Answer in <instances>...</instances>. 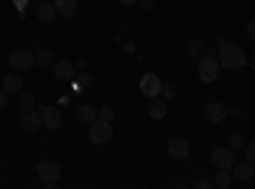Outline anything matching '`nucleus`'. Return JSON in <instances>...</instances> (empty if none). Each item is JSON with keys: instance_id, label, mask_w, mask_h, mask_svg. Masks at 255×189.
<instances>
[{"instance_id": "nucleus-18", "label": "nucleus", "mask_w": 255, "mask_h": 189, "mask_svg": "<svg viewBox=\"0 0 255 189\" xmlns=\"http://www.w3.org/2000/svg\"><path fill=\"white\" fill-rule=\"evenodd\" d=\"M77 115H79V120H84V123H92V120L100 118V108H95V105H90V102H84V105H79Z\"/></svg>"}, {"instance_id": "nucleus-15", "label": "nucleus", "mask_w": 255, "mask_h": 189, "mask_svg": "<svg viewBox=\"0 0 255 189\" xmlns=\"http://www.w3.org/2000/svg\"><path fill=\"white\" fill-rule=\"evenodd\" d=\"M51 72H54V77L61 79V82H67V79L74 77V67L69 64V61H54V64H51Z\"/></svg>"}, {"instance_id": "nucleus-5", "label": "nucleus", "mask_w": 255, "mask_h": 189, "mask_svg": "<svg viewBox=\"0 0 255 189\" xmlns=\"http://www.w3.org/2000/svg\"><path fill=\"white\" fill-rule=\"evenodd\" d=\"M212 164L217 166V169H232V164H235V151L230 149V146H225V149H215L212 151Z\"/></svg>"}, {"instance_id": "nucleus-17", "label": "nucleus", "mask_w": 255, "mask_h": 189, "mask_svg": "<svg viewBox=\"0 0 255 189\" xmlns=\"http://www.w3.org/2000/svg\"><path fill=\"white\" fill-rule=\"evenodd\" d=\"M36 15H38L41 23H51V20H54L59 13H56L54 3H38V5H36Z\"/></svg>"}, {"instance_id": "nucleus-30", "label": "nucleus", "mask_w": 255, "mask_h": 189, "mask_svg": "<svg viewBox=\"0 0 255 189\" xmlns=\"http://www.w3.org/2000/svg\"><path fill=\"white\" fill-rule=\"evenodd\" d=\"M207 187H215V182L212 179H199L197 182V189H207Z\"/></svg>"}, {"instance_id": "nucleus-35", "label": "nucleus", "mask_w": 255, "mask_h": 189, "mask_svg": "<svg viewBox=\"0 0 255 189\" xmlns=\"http://www.w3.org/2000/svg\"><path fill=\"white\" fill-rule=\"evenodd\" d=\"M248 61H250V69H253V72H255V54H253V56H250V59H248Z\"/></svg>"}, {"instance_id": "nucleus-3", "label": "nucleus", "mask_w": 255, "mask_h": 189, "mask_svg": "<svg viewBox=\"0 0 255 189\" xmlns=\"http://www.w3.org/2000/svg\"><path fill=\"white\" fill-rule=\"evenodd\" d=\"M36 67V54L31 49H15L10 54V69L15 72H28Z\"/></svg>"}, {"instance_id": "nucleus-28", "label": "nucleus", "mask_w": 255, "mask_h": 189, "mask_svg": "<svg viewBox=\"0 0 255 189\" xmlns=\"http://www.w3.org/2000/svg\"><path fill=\"white\" fill-rule=\"evenodd\" d=\"M248 38H250V41H255V18H250V20H248Z\"/></svg>"}, {"instance_id": "nucleus-29", "label": "nucleus", "mask_w": 255, "mask_h": 189, "mask_svg": "<svg viewBox=\"0 0 255 189\" xmlns=\"http://www.w3.org/2000/svg\"><path fill=\"white\" fill-rule=\"evenodd\" d=\"M138 5H140V10H153V0H138Z\"/></svg>"}, {"instance_id": "nucleus-8", "label": "nucleus", "mask_w": 255, "mask_h": 189, "mask_svg": "<svg viewBox=\"0 0 255 189\" xmlns=\"http://www.w3.org/2000/svg\"><path fill=\"white\" fill-rule=\"evenodd\" d=\"M161 90H163V82L158 79V74H145V77L140 79V92H143L145 97H158Z\"/></svg>"}, {"instance_id": "nucleus-31", "label": "nucleus", "mask_w": 255, "mask_h": 189, "mask_svg": "<svg viewBox=\"0 0 255 189\" xmlns=\"http://www.w3.org/2000/svg\"><path fill=\"white\" fill-rule=\"evenodd\" d=\"M5 105H8V92L0 90V110H5Z\"/></svg>"}, {"instance_id": "nucleus-26", "label": "nucleus", "mask_w": 255, "mask_h": 189, "mask_svg": "<svg viewBox=\"0 0 255 189\" xmlns=\"http://www.w3.org/2000/svg\"><path fill=\"white\" fill-rule=\"evenodd\" d=\"M161 92H163V97H166V100H171V97L176 95V87H174V85H163V90H161Z\"/></svg>"}, {"instance_id": "nucleus-4", "label": "nucleus", "mask_w": 255, "mask_h": 189, "mask_svg": "<svg viewBox=\"0 0 255 189\" xmlns=\"http://www.w3.org/2000/svg\"><path fill=\"white\" fill-rule=\"evenodd\" d=\"M110 138H113V125H110V120L97 118V120H92V123H90V141H92L95 146L108 143Z\"/></svg>"}, {"instance_id": "nucleus-36", "label": "nucleus", "mask_w": 255, "mask_h": 189, "mask_svg": "<svg viewBox=\"0 0 255 189\" xmlns=\"http://www.w3.org/2000/svg\"><path fill=\"white\" fill-rule=\"evenodd\" d=\"M38 3H51V0H36V5H38Z\"/></svg>"}, {"instance_id": "nucleus-20", "label": "nucleus", "mask_w": 255, "mask_h": 189, "mask_svg": "<svg viewBox=\"0 0 255 189\" xmlns=\"http://www.w3.org/2000/svg\"><path fill=\"white\" fill-rule=\"evenodd\" d=\"M18 102H20V108H23V110H33V108H36V95L20 90V92H18Z\"/></svg>"}, {"instance_id": "nucleus-27", "label": "nucleus", "mask_w": 255, "mask_h": 189, "mask_svg": "<svg viewBox=\"0 0 255 189\" xmlns=\"http://www.w3.org/2000/svg\"><path fill=\"white\" fill-rule=\"evenodd\" d=\"M79 85L82 87H92V74H79Z\"/></svg>"}, {"instance_id": "nucleus-12", "label": "nucleus", "mask_w": 255, "mask_h": 189, "mask_svg": "<svg viewBox=\"0 0 255 189\" xmlns=\"http://www.w3.org/2000/svg\"><path fill=\"white\" fill-rule=\"evenodd\" d=\"M168 115V105H166V100H161V97H151V102H148V118L151 120H163Z\"/></svg>"}, {"instance_id": "nucleus-24", "label": "nucleus", "mask_w": 255, "mask_h": 189, "mask_svg": "<svg viewBox=\"0 0 255 189\" xmlns=\"http://www.w3.org/2000/svg\"><path fill=\"white\" fill-rule=\"evenodd\" d=\"M245 156H248V161H253V164H255V141L245 143Z\"/></svg>"}, {"instance_id": "nucleus-16", "label": "nucleus", "mask_w": 255, "mask_h": 189, "mask_svg": "<svg viewBox=\"0 0 255 189\" xmlns=\"http://www.w3.org/2000/svg\"><path fill=\"white\" fill-rule=\"evenodd\" d=\"M51 3H54L56 13L64 15V18H74L77 15V0H51Z\"/></svg>"}, {"instance_id": "nucleus-21", "label": "nucleus", "mask_w": 255, "mask_h": 189, "mask_svg": "<svg viewBox=\"0 0 255 189\" xmlns=\"http://www.w3.org/2000/svg\"><path fill=\"white\" fill-rule=\"evenodd\" d=\"M186 51H189V56H199V59L207 54V49H204V44H202L199 38H191L189 44H186Z\"/></svg>"}, {"instance_id": "nucleus-34", "label": "nucleus", "mask_w": 255, "mask_h": 189, "mask_svg": "<svg viewBox=\"0 0 255 189\" xmlns=\"http://www.w3.org/2000/svg\"><path fill=\"white\" fill-rule=\"evenodd\" d=\"M13 3H15L18 8H26V3H28V0H13Z\"/></svg>"}, {"instance_id": "nucleus-25", "label": "nucleus", "mask_w": 255, "mask_h": 189, "mask_svg": "<svg viewBox=\"0 0 255 189\" xmlns=\"http://www.w3.org/2000/svg\"><path fill=\"white\" fill-rule=\"evenodd\" d=\"M100 118H102V120H113V108H110V105L100 108Z\"/></svg>"}, {"instance_id": "nucleus-19", "label": "nucleus", "mask_w": 255, "mask_h": 189, "mask_svg": "<svg viewBox=\"0 0 255 189\" xmlns=\"http://www.w3.org/2000/svg\"><path fill=\"white\" fill-rule=\"evenodd\" d=\"M51 64H54V54H51V49H38V51H36V67H41V69H51Z\"/></svg>"}, {"instance_id": "nucleus-1", "label": "nucleus", "mask_w": 255, "mask_h": 189, "mask_svg": "<svg viewBox=\"0 0 255 189\" xmlns=\"http://www.w3.org/2000/svg\"><path fill=\"white\" fill-rule=\"evenodd\" d=\"M217 59H220V67L222 69H230V72H238V69H245L248 67V54L240 46H235V44H225L217 51Z\"/></svg>"}, {"instance_id": "nucleus-10", "label": "nucleus", "mask_w": 255, "mask_h": 189, "mask_svg": "<svg viewBox=\"0 0 255 189\" xmlns=\"http://www.w3.org/2000/svg\"><path fill=\"white\" fill-rule=\"evenodd\" d=\"M166 151H168V156L171 159H189V141L186 138H171L168 141V146H166Z\"/></svg>"}, {"instance_id": "nucleus-13", "label": "nucleus", "mask_w": 255, "mask_h": 189, "mask_svg": "<svg viewBox=\"0 0 255 189\" xmlns=\"http://www.w3.org/2000/svg\"><path fill=\"white\" fill-rule=\"evenodd\" d=\"M255 174V164L253 161H240V164H232V177L238 182H250Z\"/></svg>"}, {"instance_id": "nucleus-6", "label": "nucleus", "mask_w": 255, "mask_h": 189, "mask_svg": "<svg viewBox=\"0 0 255 189\" xmlns=\"http://www.w3.org/2000/svg\"><path fill=\"white\" fill-rule=\"evenodd\" d=\"M36 172H38L41 182H51V179H59V177H61L59 164H56V161H51V159L38 161V164H36Z\"/></svg>"}, {"instance_id": "nucleus-11", "label": "nucleus", "mask_w": 255, "mask_h": 189, "mask_svg": "<svg viewBox=\"0 0 255 189\" xmlns=\"http://www.w3.org/2000/svg\"><path fill=\"white\" fill-rule=\"evenodd\" d=\"M204 115H207L209 123H222V120L230 115V110H227V105H222V102H209L207 110H204Z\"/></svg>"}, {"instance_id": "nucleus-32", "label": "nucleus", "mask_w": 255, "mask_h": 189, "mask_svg": "<svg viewBox=\"0 0 255 189\" xmlns=\"http://www.w3.org/2000/svg\"><path fill=\"white\" fill-rule=\"evenodd\" d=\"M31 49H36V51L41 49V41H38V38H33V41H31Z\"/></svg>"}, {"instance_id": "nucleus-9", "label": "nucleus", "mask_w": 255, "mask_h": 189, "mask_svg": "<svg viewBox=\"0 0 255 189\" xmlns=\"http://www.w3.org/2000/svg\"><path fill=\"white\" fill-rule=\"evenodd\" d=\"M41 118H44L46 131H59L61 128V110L56 105H49V108H41Z\"/></svg>"}, {"instance_id": "nucleus-7", "label": "nucleus", "mask_w": 255, "mask_h": 189, "mask_svg": "<svg viewBox=\"0 0 255 189\" xmlns=\"http://www.w3.org/2000/svg\"><path fill=\"white\" fill-rule=\"evenodd\" d=\"M20 123H23V131L28 136H36L41 128H44V118H41V113H36V110H26L23 118H20Z\"/></svg>"}, {"instance_id": "nucleus-23", "label": "nucleus", "mask_w": 255, "mask_h": 189, "mask_svg": "<svg viewBox=\"0 0 255 189\" xmlns=\"http://www.w3.org/2000/svg\"><path fill=\"white\" fill-rule=\"evenodd\" d=\"M227 146H230L232 151L245 149V138H243V133H230V136H227Z\"/></svg>"}, {"instance_id": "nucleus-22", "label": "nucleus", "mask_w": 255, "mask_h": 189, "mask_svg": "<svg viewBox=\"0 0 255 189\" xmlns=\"http://www.w3.org/2000/svg\"><path fill=\"white\" fill-rule=\"evenodd\" d=\"M212 182H215V187H220V189H227V187L232 184V174H230V169H220L217 177L212 179Z\"/></svg>"}, {"instance_id": "nucleus-14", "label": "nucleus", "mask_w": 255, "mask_h": 189, "mask_svg": "<svg viewBox=\"0 0 255 189\" xmlns=\"http://www.w3.org/2000/svg\"><path fill=\"white\" fill-rule=\"evenodd\" d=\"M3 90L8 92V95H18L20 90H23V79H20V72H8L5 77H3Z\"/></svg>"}, {"instance_id": "nucleus-2", "label": "nucleus", "mask_w": 255, "mask_h": 189, "mask_svg": "<svg viewBox=\"0 0 255 189\" xmlns=\"http://www.w3.org/2000/svg\"><path fill=\"white\" fill-rule=\"evenodd\" d=\"M220 72H222V67H220V59L217 56H212V54H204L202 59H199V64H197V74H199V79L202 82H217V77H220Z\"/></svg>"}, {"instance_id": "nucleus-33", "label": "nucleus", "mask_w": 255, "mask_h": 189, "mask_svg": "<svg viewBox=\"0 0 255 189\" xmlns=\"http://www.w3.org/2000/svg\"><path fill=\"white\" fill-rule=\"evenodd\" d=\"M120 5H133V3H138V0H118Z\"/></svg>"}]
</instances>
